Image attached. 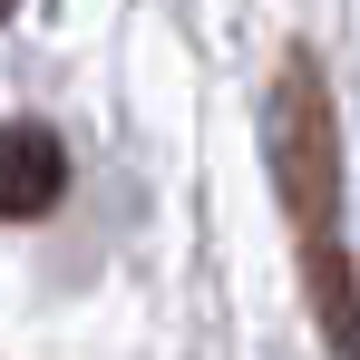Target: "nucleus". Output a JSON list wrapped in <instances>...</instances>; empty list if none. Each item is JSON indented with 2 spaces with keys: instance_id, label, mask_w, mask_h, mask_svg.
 Instances as JSON below:
<instances>
[{
  "instance_id": "1",
  "label": "nucleus",
  "mask_w": 360,
  "mask_h": 360,
  "mask_svg": "<svg viewBox=\"0 0 360 360\" xmlns=\"http://www.w3.org/2000/svg\"><path fill=\"white\" fill-rule=\"evenodd\" d=\"M263 146H273V185L302 234V273H311V321L331 360H360V273L341 243V117H331V78L311 49L273 59V108H263Z\"/></svg>"
},
{
  "instance_id": "2",
  "label": "nucleus",
  "mask_w": 360,
  "mask_h": 360,
  "mask_svg": "<svg viewBox=\"0 0 360 360\" xmlns=\"http://www.w3.org/2000/svg\"><path fill=\"white\" fill-rule=\"evenodd\" d=\"M68 195V146L39 117H0V224H30Z\"/></svg>"
},
{
  "instance_id": "3",
  "label": "nucleus",
  "mask_w": 360,
  "mask_h": 360,
  "mask_svg": "<svg viewBox=\"0 0 360 360\" xmlns=\"http://www.w3.org/2000/svg\"><path fill=\"white\" fill-rule=\"evenodd\" d=\"M10 10H20V0H0V20H10Z\"/></svg>"
}]
</instances>
